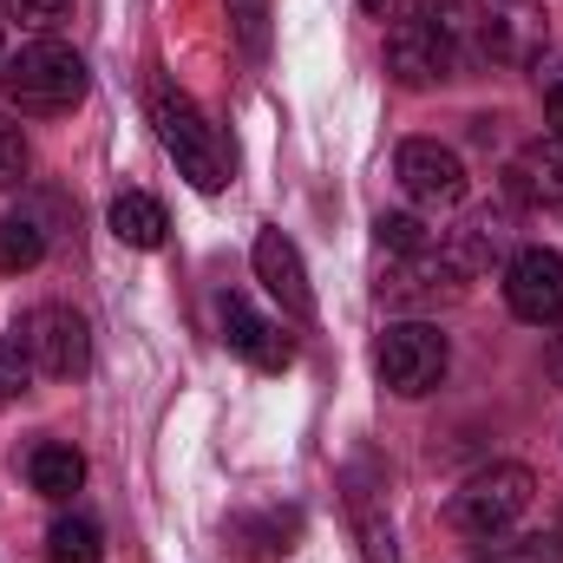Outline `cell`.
<instances>
[{
  "mask_svg": "<svg viewBox=\"0 0 563 563\" xmlns=\"http://www.w3.org/2000/svg\"><path fill=\"white\" fill-rule=\"evenodd\" d=\"M465 40H472V7L465 0H426L413 20H400L387 33V73L400 86H439L459 73L465 59Z\"/></svg>",
  "mask_w": 563,
  "mask_h": 563,
  "instance_id": "1",
  "label": "cell"
},
{
  "mask_svg": "<svg viewBox=\"0 0 563 563\" xmlns=\"http://www.w3.org/2000/svg\"><path fill=\"white\" fill-rule=\"evenodd\" d=\"M151 119H157L164 151L177 157V170H184L197 190H223V184H230V144H223V132H217L210 119H203L197 99H184L177 86H157Z\"/></svg>",
  "mask_w": 563,
  "mask_h": 563,
  "instance_id": "2",
  "label": "cell"
},
{
  "mask_svg": "<svg viewBox=\"0 0 563 563\" xmlns=\"http://www.w3.org/2000/svg\"><path fill=\"white\" fill-rule=\"evenodd\" d=\"M531 498H538V478L525 472V465H485V472H472L459 492H452V531L459 538H472V544H492V538H505L525 511H531Z\"/></svg>",
  "mask_w": 563,
  "mask_h": 563,
  "instance_id": "3",
  "label": "cell"
},
{
  "mask_svg": "<svg viewBox=\"0 0 563 563\" xmlns=\"http://www.w3.org/2000/svg\"><path fill=\"white\" fill-rule=\"evenodd\" d=\"M0 86H7V99L20 112H73L86 99V59L73 46H59V40H33V46H20L7 59Z\"/></svg>",
  "mask_w": 563,
  "mask_h": 563,
  "instance_id": "4",
  "label": "cell"
},
{
  "mask_svg": "<svg viewBox=\"0 0 563 563\" xmlns=\"http://www.w3.org/2000/svg\"><path fill=\"white\" fill-rule=\"evenodd\" d=\"M13 341H20V354L33 361V374H46V380H79V374L92 367V328H86L79 308L40 301V308L20 314Z\"/></svg>",
  "mask_w": 563,
  "mask_h": 563,
  "instance_id": "5",
  "label": "cell"
},
{
  "mask_svg": "<svg viewBox=\"0 0 563 563\" xmlns=\"http://www.w3.org/2000/svg\"><path fill=\"white\" fill-rule=\"evenodd\" d=\"M445 334L439 328H426V321H394L387 334H380V347H374V367H380V380L400 394V400H420L432 394L439 380H445Z\"/></svg>",
  "mask_w": 563,
  "mask_h": 563,
  "instance_id": "6",
  "label": "cell"
},
{
  "mask_svg": "<svg viewBox=\"0 0 563 563\" xmlns=\"http://www.w3.org/2000/svg\"><path fill=\"white\" fill-rule=\"evenodd\" d=\"M472 40L492 66H531L544 53V0H478Z\"/></svg>",
  "mask_w": 563,
  "mask_h": 563,
  "instance_id": "7",
  "label": "cell"
},
{
  "mask_svg": "<svg viewBox=\"0 0 563 563\" xmlns=\"http://www.w3.org/2000/svg\"><path fill=\"white\" fill-rule=\"evenodd\" d=\"M505 301L531 328L563 321V256L558 250H518L511 269H505Z\"/></svg>",
  "mask_w": 563,
  "mask_h": 563,
  "instance_id": "8",
  "label": "cell"
},
{
  "mask_svg": "<svg viewBox=\"0 0 563 563\" xmlns=\"http://www.w3.org/2000/svg\"><path fill=\"white\" fill-rule=\"evenodd\" d=\"M394 170H400V190L426 203V210H452L459 197H465V164H459V151H445V144L432 139H407L400 144V157H394Z\"/></svg>",
  "mask_w": 563,
  "mask_h": 563,
  "instance_id": "9",
  "label": "cell"
},
{
  "mask_svg": "<svg viewBox=\"0 0 563 563\" xmlns=\"http://www.w3.org/2000/svg\"><path fill=\"white\" fill-rule=\"evenodd\" d=\"M465 288V276L439 256V243L420 250V256H394V269L380 276V295L394 301V308H439V301H452Z\"/></svg>",
  "mask_w": 563,
  "mask_h": 563,
  "instance_id": "10",
  "label": "cell"
},
{
  "mask_svg": "<svg viewBox=\"0 0 563 563\" xmlns=\"http://www.w3.org/2000/svg\"><path fill=\"white\" fill-rule=\"evenodd\" d=\"M223 341L250 361V367H263V374H282V367H295V341L282 334L269 314H256L243 295H223Z\"/></svg>",
  "mask_w": 563,
  "mask_h": 563,
  "instance_id": "11",
  "label": "cell"
},
{
  "mask_svg": "<svg viewBox=\"0 0 563 563\" xmlns=\"http://www.w3.org/2000/svg\"><path fill=\"white\" fill-rule=\"evenodd\" d=\"M250 256H256V276H263V288L276 295V301L288 308V314H295V321H308V314H314V288H308V269H301L295 243H288L282 230H263Z\"/></svg>",
  "mask_w": 563,
  "mask_h": 563,
  "instance_id": "12",
  "label": "cell"
},
{
  "mask_svg": "<svg viewBox=\"0 0 563 563\" xmlns=\"http://www.w3.org/2000/svg\"><path fill=\"white\" fill-rule=\"evenodd\" d=\"M505 250H511V230H505V217H498V210H478V217H465V223L445 236V250H439V256H445L459 276H485V269H492Z\"/></svg>",
  "mask_w": 563,
  "mask_h": 563,
  "instance_id": "13",
  "label": "cell"
},
{
  "mask_svg": "<svg viewBox=\"0 0 563 563\" xmlns=\"http://www.w3.org/2000/svg\"><path fill=\"white\" fill-rule=\"evenodd\" d=\"M511 190L525 197V203H563V144H525L518 157H511Z\"/></svg>",
  "mask_w": 563,
  "mask_h": 563,
  "instance_id": "14",
  "label": "cell"
},
{
  "mask_svg": "<svg viewBox=\"0 0 563 563\" xmlns=\"http://www.w3.org/2000/svg\"><path fill=\"white\" fill-rule=\"evenodd\" d=\"M26 485H33L40 498H73V492L86 485V459H79L66 439H40V445L26 452Z\"/></svg>",
  "mask_w": 563,
  "mask_h": 563,
  "instance_id": "15",
  "label": "cell"
},
{
  "mask_svg": "<svg viewBox=\"0 0 563 563\" xmlns=\"http://www.w3.org/2000/svg\"><path fill=\"white\" fill-rule=\"evenodd\" d=\"M112 236L132 243V250H157V243H164V203L144 197V190H125V197L112 203Z\"/></svg>",
  "mask_w": 563,
  "mask_h": 563,
  "instance_id": "16",
  "label": "cell"
},
{
  "mask_svg": "<svg viewBox=\"0 0 563 563\" xmlns=\"http://www.w3.org/2000/svg\"><path fill=\"white\" fill-rule=\"evenodd\" d=\"M106 558V538L92 518H53L46 531V563H99Z\"/></svg>",
  "mask_w": 563,
  "mask_h": 563,
  "instance_id": "17",
  "label": "cell"
},
{
  "mask_svg": "<svg viewBox=\"0 0 563 563\" xmlns=\"http://www.w3.org/2000/svg\"><path fill=\"white\" fill-rule=\"evenodd\" d=\"M46 256V230L33 217H0V276H20Z\"/></svg>",
  "mask_w": 563,
  "mask_h": 563,
  "instance_id": "18",
  "label": "cell"
},
{
  "mask_svg": "<svg viewBox=\"0 0 563 563\" xmlns=\"http://www.w3.org/2000/svg\"><path fill=\"white\" fill-rule=\"evenodd\" d=\"M374 236H380V250H387V256H420V250H432L426 223H420V217H407V210L380 217V223H374Z\"/></svg>",
  "mask_w": 563,
  "mask_h": 563,
  "instance_id": "19",
  "label": "cell"
},
{
  "mask_svg": "<svg viewBox=\"0 0 563 563\" xmlns=\"http://www.w3.org/2000/svg\"><path fill=\"white\" fill-rule=\"evenodd\" d=\"M26 380H33V361L20 354L13 334H0V407H13V400L26 394Z\"/></svg>",
  "mask_w": 563,
  "mask_h": 563,
  "instance_id": "20",
  "label": "cell"
},
{
  "mask_svg": "<svg viewBox=\"0 0 563 563\" xmlns=\"http://www.w3.org/2000/svg\"><path fill=\"white\" fill-rule=\"evenodd\" d=\"M0 13L20 20V26H59L73 13V0H0Z\"/></svg>",
  "mask_w": 563,
  "mask_h": 563,
  "instance_id": "21",
  "label": "cell"
},
{
  "mask_svg": "<svg viewBox=\"0 0 563 563\" xmlns=\"http://www.w3.org/2000/svg\"><path fill=\"white\" fill-rule=\"evenodd\" d=\"M26 177V132L13 119H0V190Z\"/></svg>",
  "mask_w": 563,
  "mask_h": 563,
  "instance_id": "22",
  "label": "cell"
},
{
  "mask_svg": "<svg viewBox=\"0 0 563 563\" xmlns=\"http://www.w3.org/2000/svg\"><path fill=\"white\" fill-rule=\"evenodd\" d=\"M505 563H563V538L558 531H531V538H518Z\"/></svg>",
  "mask_w": 563,
  "mask_h": 563,
  "instance_id": "23",
  "label": "cell"
},
{
  "mask_svg": "<svg viewBox=\"0 0 563 563\" xmlns=\"http://www.w3.org/2000/svg\"><path fill=\"white\" fill-rule=\"evenodd\" d=\"M544 125H551V139L563 144V79L551 86V99H544Z\"/></svg>",
  "mask_w": 563,
  "mask_h": 563,
  "instance_id": "24",
  "label": "cell"
},
{
  "mask_svg": "<svg viewBox=\"0 0 563 563\" xmlns=\"http://www.w3.org/2000/svg\"><path fill=\"white\" fill-rule=\"evenodd\" d=\"M361 7H367V13H380V20H387V13H400V7H407V0H361Z\"/></svg>",
  "mask_w": 563,
  "mask_h": 563,
  "instance_id": "25",
  "label": "cell"
},
{
  "mask_svg": "<svg viewBox=\"0 0 563 563\" xmlns=\"http://www.w3.org/2000/svg\"><path fill=\"white\" fill-rule=\"evenodd\" d=\"M551 380H558V387H563V334H558V341H551Z\"/></svg>",
  "mask_w": 563,
  "mask_h": 563,
  "instance_id": "26",
  "label": "cell"
}]
</instances>
